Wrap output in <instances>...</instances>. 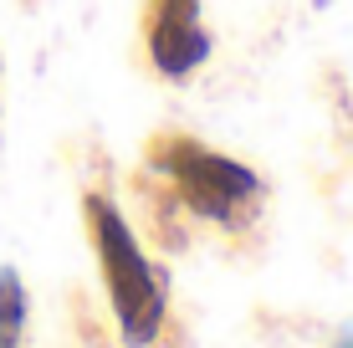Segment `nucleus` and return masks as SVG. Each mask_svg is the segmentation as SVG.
I'll return each instance as SVG.
<instances>
[{"label": "nucleus", "instance_id": "obj_1", "mask_svg": "<svg viewBox=\"0 0 353 348\" xmlns=\"http://www.w3.org/2000/svg\"><path fill=\"white\" fill-rule=\"evenodd\" d=\"M82 215H88L97 261H103V282H108V303H113L118 333L128 338V348H149L159 338L164 313H169V292H164L159 267L143 256L139 236L128 231L123 210L108 195H88L82 200Z\"/></svg>", "mask_w": 353, "mask_h": 348}, {"label": "nucleus", "instance_id": "obj_4", "mask_svg": "<svg viewBox=\"0 0 353 348\" xmlns=\"http://www.w3.org/2000/svg\"><path fill=\"white\" fill-rule=\"evenodd\" d=\"M26 338V287L10 267H0V348H21Z\"/></svg>", "mask_w": 353, "mask_h": 348}, {"label": "nucleus", "instance_id": "obj_5", "mask_svg": "<svg viewBox=\"0 0 353 348\" xmlns=\"http://www.w3.org/2000/svg\"><path fill=\"white\" fill-rule=\"evenodd\" d=\"M333 348H353V328H348V333H343V338H338Z\"/></svg>", "mask_w": 353, "mask_h": 348}, {"label": "nucleus", "instance_id": "obj_3", "mask_svg": "<svg viewBox=\"0 0 353 348\" xmlns=\"http://www.w3.org/2000/svg\"><path fill=\"white\" fill-rule=\"evenodd\" d=\"M149 57L164 77H190L210 57V31H205L200 0H154L149 10Z\"/></svg>", "mask_w": 353, "mask_h": 348}, {"label": "nucleus", "instance_id": "obj_2", "mask_svg": "<svg viewBox=\"0 0 353 348\" xmlns=\"http://www.w3.org/2000/svg\"><path fill=\"white\" fill-rule=\"evenodd\" d=\"M149 164L159 170L174 195L200 215V221H215L225 231H246L261 210V179L256 170L225 159V154L205 149L185 134H159L149 149Z\"/></svg>", "mask_w": 353, "mask_h": 348}]
</instances>
